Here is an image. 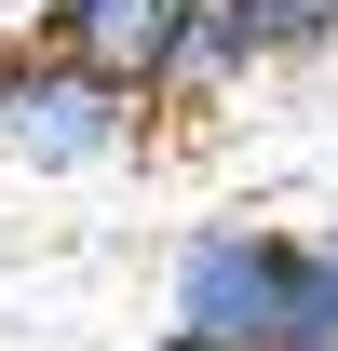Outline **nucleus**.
Segmentation results:
<instances>
[{"mask_svg": "<svg viewBox=\"0 0 338 351\" xmlns=\"http://www.w3.org/2000/svg\"><path fill=\"white\" fill-rule=\"evenodd\" d=\"M284 284L297 230L271 217H203L163 257V351H284Z\"/></svg>", "mask_w": 338, "mask_h": 351, "instance_id": "1", "label": "nucleus"}, {"mask_svg": "<svg viewBox=\"0 0 338 351\" xmlns=\"http://www.w3.org/2000/svg\"><path fill=\"white\" fill-rule=\"evenodd\" d=\"M149 122H163V108H149L135 82H109L95 54L0 68V162H27V176H95V162H122Z\"/></svg>", "mask_w": 338, "mask_h": 351, "instance_id": "2", "label": "nucleus"}, {"mask_svg": "<svg viewBox=\"0 0 338 351\" xmlns=\"http://www.w3.org/2000/svg\"><path fill=\"white\" fill-rule=\"evenodd\" d=\"M190 14H203V0H68V54H95V68H109V82H135V95H163L176 41H190Z\"/></svg>", "mask_w": 338, "mask_h": 351, "instance_id": "3", "label": "nucleus"}, {"mask_svg": "<svg viewBox=\"0 0 338 351\" xmlns=\"http://www.w3.org/2000/svg\"><path fill=\"white\" fill-rule=\"evenodd\" d=\"M284 351H338V217L297 230V284H284Z\"/></svg>", "mask_w": 338, "mask_h": 351, "instance_id": "4", "label": "nucleus"}, {"mask_svg": "<svg viewBox=\"0 0 338 351\" xmlns=\"http://www.w3.org/2000/svg\"><path fill=\"white\" fill-rule=\"evenodd\" d=\"M230 14L257 27V54H271V68H297V54H338V0H230Z\"/></svg>", "mask_w": 338, "mask_h": 351, "instance_id": "5", "label": "nucleus"}, {"mask_svg": "<svg viewBox=\"0 0 338 351\" xmlns=\"http://www.w3.org/2000/svg\"><path fill=\"white\" fill-rule=\"evenodd\" d=\"M68 54V0H0V68H41Z\"/></svg>", "mask_w": 338, "mask_h": 351, "instance_id": "6", "label": "nucleus"}]
</instances>
